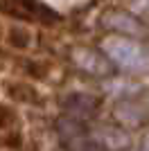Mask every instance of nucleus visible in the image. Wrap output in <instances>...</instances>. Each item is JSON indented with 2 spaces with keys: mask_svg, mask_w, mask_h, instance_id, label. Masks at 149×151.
Instances as JSON below:
<instances>
[{
  "mask_svg": "<svg viewBox=\"0 0 149 151\" xmlns=\"http://www.w3.org/2000/svg\"><path fill=\"white\" fill-rule=\"evenodd\" d=\"M99 50L113 68L122 70L127 75H145L149 68L147 47L140 38L122 36V34H108L99 43Z\"/></svg>",
  "mask_w": 149,
  "mask_h": 151,
  "instance_id": "f257e3e1",
  "label": "nucleus"
},
{
  "mask_svg": "<svg viewBox=\"0 0 149 151\" xmlns=\"http://www.w3.org/2000/svg\"><path fill=\"white\" fill-rule=\"evenodd\" d=\"M99 27L108 34H122V36H133V38H145L147 27L136 14L118 9V7H106L99 14Z\"/></svg>",
  "mask_w": 149,
  "mask_h": 151,
  "instance_id": "f03ea898",
  "label": "nucleus"
},
{
  "mask_svg": "<svg viewBox=\"0 0 149 151\" xmlns=\"http://www.w3.org/2000/svg\"><path fill=\"white\" fill-rule=\"evenodd\" d=\"M0 14L14 20H43V23H56V16L50 7L41 5L36 0H0Z\"/></svg>",
  "mask_w": 149,
  "mask_h": 151,
  "instance_id": "7ed1b4c3",
  "label": "nucleus"
},
{
  "mask_svg": "<svg viewBox=\"0 0 149 151\" xmlns=\"http://www.w3.org/2000/svg\"><path fill=\"white\" fill-rule=\"evenodd\" d=\"M70 61L77 70L95 77V79H106L115 70L111 65V61L102 54V50H93V47H72L70 50Z\"/></svg>",
  "mask_w": 149,
  "mask_h": 151,
  "instance_id": "20e7f679",
  "label": "nucleus"
},
{
  "mask_svg": "<svg viewBox=\"0 0 149 151\" xmlns=\"http://www.w3.org/2000/svg\"><path fill=\"white\" fill-rule=\"evenodd\" d=\"M90 142L99 151H127L133 145L131 133L127 129H122L120 124H99L95 129Z\"/></svg>",
  "mask_w": 149,
  "mask_h": 151,
  "instance_id": "39448f33",
  "label": "nucleus"
},
{
  "mask_svg": "<svg viewBox=\"0 0 149 151\" xmlns=\"http://www.w3.org/2000/svg\"><path fill=\"white\" fill-rule=\"evenodd\" d=\"M113 120L127 131H136L147 122V108L142 101L127 97V99H118L113 104Z\"/></svg>",
  "mask_w": 149,
  "mask_h": 151,
  "instance_id": "423d86ee",
  "label": "nucleus"
},
{
  "mask_svg": "<svg viewBox=\"0 0 149 151\" xmlns=\"http://www.w3.org/2000/svg\"><path fill=\"white\" fill-rule=\"evenodd\" d=\"M63 115H70L74 120L90 122L99 111V97L93 93H70L63 97Z\"/></svg>",
  "mask_w": 149,
  "mask_h": 151,
  "instance_id": "0eeeda50",
  "label": "nucleus"
},
{
  "mask_svg": "<svg viewBox=\"0 0 149 151\" xmlns=\"http://www.w3.org/2000/svg\"><path fill=\"white\" fill-rule=\"evenodd\" d=\"M56 133L59 138L63 140V145L68 147L70 151L79 149L88 142V135H86V122L81 120H74L70 115H63L56 120Z\"/></svg>",
  "mask_w": 149,
  "mask_h": 151,
  "instance_id": "6e6552de",
  "label": "nucleus"
},
{
  "mask_svg": "<svg viewBox=\"0 0 149 151\" xmlns=\"http://www.w3.org/2000/svg\"><path fill=\"white\" fill-rule=\"evenodd\" d=\"M7 97L16 104H27V106H41V95H38L36 86H32L30 81H9L5 86Z\"/></svg>",
  "mask_w": 149,
  "mask_h": 151,
  "instance_id": "1a4fd4ad",
  "label": "nucleus"
},
{
  "mask_svg": "<svg viewBox=\"0 0 149 151\" xmlns=\"http://www.w3.org/2000/svg\"><path fill=\"white\" fill-rule=\"evenodd\" d=\"M5 34H7V45L12 50H27L32 45V32L27 27L12 25L9 29H5Z\"/></svg>",
  "mask_w": 149,
  "mask_h": 151,
  "instance_id": "9d476101",
  "label": "nucleus"
},
{
  "mask_svg": "<svg viewBox=\"0 0 149 151\" xmlns=\"http://www.w3.org/2000/svg\"><path fill=\"white\" fill-rule=\"evenodd\" d=\"M25 65V75L32 77V79H45L48 77V65H45L43 61H36V59H27V61L23 63Z\"/></svg>",
  "mask_w": 149,
  "mask_h": 151,
  "instance_id": "9b49d317",
  "label": "nucleus"
},
{
  "mask_svg": "<svg viewBox=\"0 0 149 151\" xmlns=\"http://www.w3.org/2000/svg\"><path fill=\"white\" fill-rule=\"evenodd\" d=\"M14 124H16V111H14L9 104L0 101V129H2V131H9Z\"/></svg>",
  "mask_w": 149,
  "mask_h": 151,
  "instance_id": "f8f14e48",
  "label": "nucleus"
},
{
  "mask_svg": "<svg viewBox=\"0 0 149 151\" xmlns=\"http://www.w3.org/2000/svg\"><path fill=\"white\" fill-rule=\"evenodd\" d=\"M5 145L9 147V149H20V133H18V131H12V133H7V138H5Z\"/></svg>",
  "mask_w": 149,
  "mask_h": 151,
  "instance_id": "ddd939ff",
  "label": "nucleus"
},
{
  "mask_svg": "<svg viewBox=\"0 0 149 151\" xmlns=\"http://www.w3.org/2000/svg\"><path fill=\"white\" fill-rule=\"evenodd\" d=\"M74 151H99V149L93 145V142H90V140H88V142H86L84 147H79V149H74Z\"/></svg>",
  "mask_w": 149,
  "mask_h": 151,
  "instance_id": "4468645a",
  "label": "nucleus"
},
{
  "mask_svg": "<svg viewBox=\"0 0 149 151\" xmlns=\"http://www.w3.org/2000/svg\"><path fill=\"white\" fill-rule=\"evenodd\" d=\"M5 65H7V52L0 50V70H5Z\"/></svg>",
  "mask_w": 149,
  "mask_h": 151,
  "instance_id": "2eb2a0df",
  "label": "nucleus"
},
{
  "mask_svg": "<svg viewBox=\"0 0 149 151\" xmlns=\"http://www.w3.org/2000/svg\"><path fill=\"white\" fill-rule=\"evenodd\" d=\"M5 36V25H2V23H0V38Z\"/></svg>",
  "mask_w": 149,
  "mask_h": 151,
  "instance_id": "dca6fc26",
  "label": "nucleus"
},
{
  "mask_svg": "<svg viewBox=\"0 0 149 151\" xmlns=\"http://www.w3.org/2000/svg\"><path fill=\"white\" fill-rule=\"evenodd\" d=\"M140 151H147V149H145V147H142V149H140Z\"/></svg>",
  "mask_w": 149,
  "mask_h": 151,
  "instance_id": "f3484780",
  "label": "nucleus"
}]
</instances>
